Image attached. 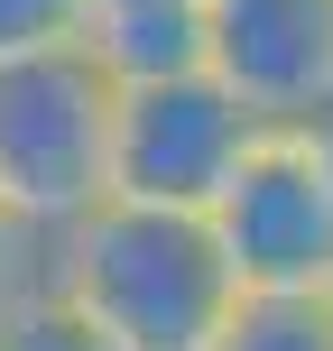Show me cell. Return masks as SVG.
I'll return each mask as SVG.
<instances>
[{
    "label": "cell",
    "instance_id": "1",
    "mask_svg": "<svg viewBox=\"0 0 333 351\" xmlns=\"http://www.w3.org/2000/svg\"><path fill=\"white\" fill-rule=\"evenodd\" d=\"M47 296L84 315L111 351H213L241 305L204 213L93 204L47 241Z\"/></svg>",
    "mask_w": 333,
    "mask_h": 351
},
{
    "label": "cell",
    "instance_id": "2",
    "mask_svg": "<svg viewBox=\"0 0 333 351\" xmlns=\"http://www.w3.org/2000/svg\"><path fill=\"white\" fill-rule=\"evenodd\" d=\"M0 204L37 241L111 204V74L93 47L0 65Z\"/></svg>",
    "mask_w": 333,
    "mask_h": 351
},
{
    "label": "cell",
    "instance_id": "3",
    "mask_svg": "<svg viewBox=\"0 0 333 351\" xmlns=\"http://www.w3.org/2000/svg\"><path fill=\"white\" fill-rule=\"evenodd\" d=\"M241 296H333V176L306 130H268L204 213Z\"/></svg>",
    "mask_w": 333,
    "mask_h": 351
},
{
    "label": "cell",
    "instance_id": "4",
    "mask_svg": "<svg viewBox=\"0 0 333 351\" xmlns=\"http://www.w3.org/2000/svg\"><path fill=\"white\" fill-rule=\"evenodd\" d=\"M268 130L231 102L213 74H167V84L111 93V204L148 213H213V194L241 176V158Z\"/></svg>",
    "mask_w": 333,
    "mask_h": 351
},
{
    "label": "cell",
    "instance_id": "5",
    "mask_svg": "<svg viewBox=\"0 0 333 351\" xmlns=\"http://www.w3.org/2000/svg\"><path fill=\"white\" fill-rule=\"evenodd\" d=\"M204 74L260 130H306L333 102V0H204Z\"/></svg>",
    "mask_w": 333,
    "mask_h": 351
},
{
    "label": "cell",
    "instance_id": "6",
    "mask_svg": "<svg viewBox=\"0 0 333 351\" xmlns=\"http://www.w3.org/2000/svg\"><path fill=\"white\" fill-rule=\"evenodd\" d=\"M93 65L121 84H167L204 74V0H158V10H102L93 19Z\"/></svg>",
    "mask_w": 333,
    "mask_h": 351
},
{
    "label": "cell",
    "instance_id": "7",
    "mask_svg": "<svg viewBox=\"0 0 333 351\" xmlns=\"http://www.w3.org/2000/svg\"><path fill=\"white\" fill-rule=\"evenodd\" d=\"M213 351H333V305L324 296H241Z\"/></svg>",
    "mask_w": 333,
    "mask_h": 351
},
{
    "label": "cell",
    "instance_id": "8",
    "mask_svg": "<svg viewBox=\"0 0 333 351\" xmlns=\"http://www.w3.org/2000/svg\"><path fill=\"white\" fill-rule=\"evenodd\" d=\"M93 47V0H0V65Z\"/></svg>",
    "mask_w": 333,
    "mask_h": 351
},
{
    "label": "cell",
    "instance_id": "9",
    "mask_svg": "<svg viewBox=\"0 0 333 351\" xmlns=\"http://www.w3.org/2000/svg\"><path fill=\"white\" fill-rule=\"evenodd\" d=\"M0 351H111L84 315H65L56 296H28L10 324H0Z\"/></svg>",
    "mask_w": 333,
    "mask_h": 351
},
{
    "label": "cell",
    "instance_id": "10",
    "mask_svg": "<svg viewBox=\"0 0 333 351\" xmlns=\"http://www.w3.org/2000/svg\"><path fill=\"white\" fill-rule=\"evenodd\" d=\"M28 296H47V241L0 204V324H10Z\"/></svg>",
    "mask_w": 333,
    "mask_h": 351
},
{
    "label": "cell",
    "instance_id": "11",
    "mask_svg": "<svg viewBox=\"0 0 333 351\" xmlns=\"http://www.w3.org/2000/svg\"><path fill=\"white\" fill-rule=\"evenodd\" d=\"M306 148H315V158H324V176H333V102L315 111V121H306Z\"/></svg>",
    "mask_w": 333,
    "mask_h": 351
},
{
    "label": "cell",
    "instance_id": "12",
    "mask_svg": "<svg viewBox=\"0 0 333 351\" xmlns=\"http://www.w3.org/2000/svg\"><path fill=\"white\" fill-rule=\"evenodd\" d=\"M102 10H158V0H93V19H102Z\"/></svg>",
    "mask_w": 333,
    "mask_h": 351
},
{
    "label": "cell",
    "instance_id": "13",
    "mask_svg": "<svg viewBox=\"0 0 333 351\" xmlns=\"http://www.w3.org/2000/svg\"><path fill=\"white\" fill-rule=\"evenodd\" d=\"M324 305H333V296H324Z\"/></svg>",
    "mask_w": 333,
    "mask_h": 351
}]
</instances>
